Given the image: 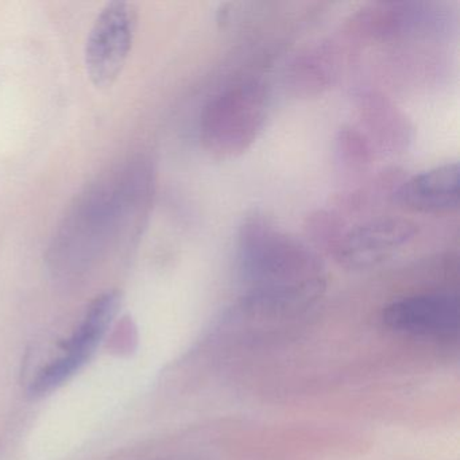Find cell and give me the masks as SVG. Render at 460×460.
Masks as SVG:
<instances>
[{"mask_svg":"<svg viewBox=\"0 0 460 460\" xmlns=\"http://www.w3.org/2000/svg\"><path fill=\"white\" fill-rule=\"evenodd\" d=\"M268 111V88L261 80L228 85L201 111L199 134L204 150L215 160L241 157L260 138Z\"/></svg>","mask_w":460,"mask_h":460,"instance_id":"obj_2","label":"cell"},{"mask_svg":"<svg viewBox=\"0 0 460 460\" xmlns=\"http://www.w3.org/2000/svg\"><path fill=\"white\" fill-rule=\"evenodd\" d=\"M137 29L136 6L125 0L106 4L85 45V68L99 90L111 87L125 68Z\"/></svg>","mask_w":460,"mask_h":460,"instance_id":"obj_4","label":"cell"},{"mask_svg":"<svg viewBox=\"0 0 460 460\" xmlns=\"http://www.w3.org/2000/svg\"><path fill=\"white\" fill-rule=\"evenodd\" d=\"M119 305L120 295L115 290L98 296L88 305L74 332L58 346V357L49 360L31 382V394L44 395L58 389L91 359Z\"/></svg>","mask_w":460,"mask_h":460,"instance_id":"obj_3","label":"cell"},{"mask_svg":"<svg viewBox=\"0 0 460 460\" xmlns=\"http://www.w3.org/2000/svg\"><path fill=\"white\" fill-rule=\"evenodd\" d=\"M417 226L402 217H376L360 223L333 242V257L347 270H370L392 260L413 241Z\"/></svg>","mask_w":460,"mask_h":460,"instance_id":"obj_6","label":"cell"},{"mask_svg":"<svg viewBox=\"0 0 460 460\" xmlns=\"http://www.w3.org/2000/svg\"><path fill=\"white\" fill-rule=\"evenodd\" d=\"M295 66L293 76H295L296 82L303 83L305 85L304 88L319 90V87L322 88L327 85L330 71H328L327 64L323 58H316V56L301 58Z\"/></svg>","mask_w":460,"mask_h":460,"instance_id":"obj_8","label":"cell"},{"mask_svg":"<svg viewBox=\"0 0 460 460\" xmlns=\"http://www.w3.org/2000/svg\"><path fill=\"white\" fill-rule=\"evenodd\" d=\"M459 320V297L451 292L405 296L382 312V322L394 332L447 343L457 338Z\"/></svg>","mask_w":460,"mask_h":460,"instance_id":"obj_5","label":"cell"},{"mask_svg":"<svg viewBox=\"0 0 460 460\" xmlns=\"http://www.w3.org/2000/svg\"><path fill=\"white\" fill-rule=\"evenodd\" d=\"M459 164L448 163L420 172L402 182L395 200L420 214H452L459 209Z\"/></svg>","mask_w":460,"mask_h":460,"instance_id":"obj_7","label":"cell"},{"mask_svg":"<svg viewBox=\"0 0 460 460\" xmlns=\"http://www.w3.org/2000/svg\"><path fill=\"white\" fill-rule=\"evenodd\" d=\"M241 308L258 316H290L314 305L327 287L317 252L261 212L247 215L238 233Z\"/></svg>","mask_w":460,"mask_h":460,"instance_id":"obj_1","label":"cell"}]
</instances>
